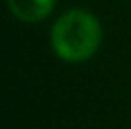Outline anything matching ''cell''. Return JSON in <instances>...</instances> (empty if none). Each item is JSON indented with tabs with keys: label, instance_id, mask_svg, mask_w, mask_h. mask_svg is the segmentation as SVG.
<instances>
[{
	"label": "cell",
	"instance_id": "6da1fadb",
	"mask_svg": "<svg viewBox=\"0 0 131 129\" xmlns=\"http://www.w3.org/2000/svg\"><path fill=\"white\" fill-rule=\"evenodd\" d=\"M50 42L55 55L63 61H86L100 48L101 25L86 10H70L55 22Z\"/></svg>",
	"mask_w": 131,
	"mask_h": 129
},
{
	"label": "cell",
	"instance_id": "7a4b0ae2",
	"mask_svg": "<svg viewBox=\"0 0 131 129\" xmlns=\"http://www.w3.org/2000/svg\"><path fill=\"white\" fill-rule=\"evenodd\" d=\"M8 8L22 22H40L47 18L55 7V0H7Z\"/></svg>",
	"mask_w": 131,
	"mask_h": 129
}]
</instances>
